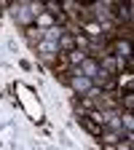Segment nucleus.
<instances>
[{"label":"nucleus","mask_w":134,"mask_h":150,"mask_svg":"<svg viewBox=\"0 0 134 150\" xmlns=\"http://www.w3.org/2000/svg\"><path fill=\"white\" fill-rule=\"evenodd\" d=\"M75 72H81L83 78H94V75H99V59H94V56H83V62L78 64V70Z\"/></svg>","instance_id":"nucleus-1"},{"label":"nucleus","mask_w":134,"mask_h":150,"mask_svg":"<svg viewBox=\"0 0 134 150\" xmlns=\"http://www.w3.org/2000/svg\"><path fill=\"white\" fill-rule=\"evenodd\" d=\"M70 86L75 88V94H78V97H81V94L86 97V94L94 88V86H91V81H89V78H83L81 72H72V75H70Z\"/></svg>","instance_id":"nucleus-2"},{"label":"nucleus","mask_w":134,"mask_h":150,"mask_svg":"<svg viewBox=\"0 0 134 150\" xmlns=\"http://www.w3.org/2000/svg\"><path fill=\"white\" fill-rule=\"evenodd\" d=\"M32 22H35L38 30H40V27H54V24H56V19H54L51 13H43V11H40V13H38V19H32Z\"/></svg>","instance_id":"nucleus-4"},{"label":"nucleus","mask_w":134,"mask_h":150,"mask_svg":"<svg viewBox=\"0 0 134 150\" xmlns=\"http://www.w3.org/2000/svg\"><path fill=\"white\" fill-rule=\"evenodd\" d=\"M78 118H81V123H83V129L89 131V134H91V137H99V134H102V126H99L97 121H91V118L86 115V112H78Z\"/></svg>","instance_id":"nucleus-3"}]
</instances>
